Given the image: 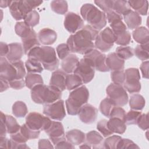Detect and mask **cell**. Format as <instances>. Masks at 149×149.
<instances>
[{
    "label": "cell",
    "instance_id": "25",
    "mask_svg": "<svg viewBox=\"0 0 149 149\" xmlns=\"http://www.w3.org/2000/svg\"><path fill=\"white\" fill-rule=\"evenodd\" d=\"M66 140L74 146H79L85 142L86 134L79 129H72L66 133Z\"/></svg>",
    "mask_w": 149,
    "mask_h": 149
},
{
    "label": "cell",
    "instance_id": "56",
    "mask_svg": "<svg viewBox=\"0 0 149 149\" xmlns=\"http://www.w3.org/2000/svg\"><path fill=\"white\" fill-rule=\"evenodd\" d=\"M107 19L108 20V22L109 23L112 22L113 21H115L116 20H119V19H123V17L122 15L117 13L113 10H110L105 13Z\"/></svg>",
    "mask_w": 149,
    "mask_h": 149
},
{
    "label": "cell",
    "instance_id": "61",
    "mask_svg": "<svg viewBox=\"0 0 149 149\" xmlns=\"http://www.w3.org/2000/svg\"><path fill=\"white\" fill-rule=\"evenodd\" d=\"M9 139L6 137H0V147L3 148H9Z\"/></svg>",
    "mask_w": 149,
    "mask_h": 149
},
{
    "label": "cell",
    "instance_id": "52",
    "mask_svg": "<svg viewBox=\"0 0 149 149\" xmlns=\"http://www.w3.org/2000/svg\"><path fill=\"white\" fill-rule=\"evenodd\" d=\"M117 148H140V147L134 143L132 140L128 139H121V140L119 141Z\"/></svg>",
    "mask_w": 149,
    "mask_h": 149
},
{
    "label": "cell",
    "instance_id": "60",
    "mask_svg": "<svg viewBox=\"0 0 149 149\" xmlns=\"http://www.w3.org/2000/svg\"><path fill=\"white\" fill-rule=\"evenodd\" d=\"M9 50V45L3 42H1L0 43V55L1 56L5 57V56L7 55L8 52Z\"/></svg>",
    "mask_w": 149,
    "mask_h": 149
},
{
    "label": "cell",
    "instance_id": "36",
    "mask_svg": "<svg viewBox=\"0 0 149 149\" xmlns=\"http://www.w3.org/2000/svg\"><path fill=\"white\" fill-rule=\"evenodd\" d=\"M50 6L52 11L59 15H64L68 10V5L66 1H52Z\"/></svg>",
    "mask_w": 149,
    "mask_h": 149
},
{
    "label": "cell",
    "instance_id": "33",
    "mask_svg": "<svg viewBox=\"0 0 149 149\" xmlns=\"http://www.w3.org/2000/svg\"><path fill=\"white\" fill-rule=\"evenodd\" d=\"M112 10L120 15H124L129 12L131 9L128 1L123 0L113 1Z\"/></svg>",
    "mask_w": 149,
    "mask_h": 149
},
{
    "label": "cell",
    "instance_id": "3",
    "mask_svg": "<svg viewBox=\"0 0 149 149\" xmlns=\"http://www.w3.org/2000/svg\"><path fill=\"white\" fill-rule=\"evenodd\" d=\"M62 91L52 86L41 84L36 86L31 90V100L36 104H48L61 99Z\"/></svg>",
    "mask_w": 149,
    "mask_h": 149
},
{
    "label": "cell",
    "instance_id": "37",
    "mask_svg": "<svg viewBox=\"0 0 149 149\" xmlns=\"http://www.w3.org/2000/svg\"><path fill=\"white\" fill-rule=\"evenodd\" d=\"M134 53L139 59L141 61L148 60L149 58L148 44L137 45L134 50Z\"/></svg>",
    "mask_w": 149,
    "mask_h": 149
},
{
    "label": "cell",
    "instance_id": "35",
    "mask_svg": "<svg viewBox=\"0 0 149 149\" xmlns=\"http://www.w3.org/2000/svg\"><path fill=\"white\" fill-rule=\"evenodd\" d=\"M28 109L26 104L21 101H16L12 106V113L17 118H23L27 113Z\"/></svg>",
    "mask_w": 149,
    "mask_h": 149
},
{
    "label": "cell",
    "instance_id": "28",
    "mask_svg": "<svg viewBox=\"0 0 149 149\" xmlns=\"http://www.w3.org/2000/svg\"><path fill=\"white\" fill-rule=\"evenodd\" d=\"M128 3L134 12L137 13L139 15H147L148 12V2L146 0H134L129 1Z\"/></svg>",
    "mask_w": 149,
    "mask_h": 149
},
{
    "label": "cell",
    "instance_id": "9",
    "mask_svg": "<svg viewBox=\"0 0 149 149\" xmlns=\"http://www.w3.org/2000/svg\"><path fill=\"white\" fill-rule=\"evenodd\" d=\"M51 122L52 120L49 117L36 112L29 113L26 118V124L34 130L45 131Z\"/></svg>",
    "mask_w": 149,
    "mask_h": 149
},
{
    "label": "cell",
    "instance_id": "63",
    "mask_svg": "<svg viewBox=\"0 0 149 149\" xmlns=\"http://www.w3.org/2000/svg\"><path fill=\"white\" fill-rule=\"evenodd\" d=\"M11 2V1H1L0 2V6L1 8H6L9 7L10 5V3Z\"/></svg>",
    "mask_w": 149,
    "mask_h": 149
},
{
    "label": "cell",
    "instance_id": "2",
    "mask_svg": "<svg viewBox=\"0 0 149 149\" xmlns=\"http://www.w3.org/2000/svg\"><path fill=\"white\" fill-rule=\"evenodd\" d=\"M27 55L28 58L35 59L40 62L45 70L54 71L56 70L59 66V60L53 47H37L32 49Z\"/></svg>",
    "mask_w": 149,
    "mask_h": 149
},
{
    "label": "cell",
    "instance_id": "27",
    "mask_svg": "<svg viewBox=\"0 0 149 149\" xmlns=\"http://www.w3.org/2000/svg\"><path fill=\"white\" fill-rule=\"evenodd\" d=\"M133 39L140 44H148L149 42V31L144 27L141 26L136 28L132 33Z\"/></svg>",
    "mask_w": 149,
    "mask_h": 149
},
{
    "label": "cell",
    "instance_id": "38",
    "mask_svg": "<svg viewBox=\"0 0 149 149\" xmlns=\"http://www.w3.org/2000/svg\"><path fill=\"white\" fill-rule=\"evenodd\" d=\"M20 132L24 137L27 140L37 139L40 134V131L31 129L26 123L23 124L21 126Z\"/></svg>",
    "mask_w": 149,
    "mask_h": 149
},
{
    "label": "cell",
    "instance_id": "62",
    "mask_svg": "<svg viewBox=\"0 0 149 149\" xmlns=\"http://www.w3.org/2000/svg\"><path fill=\"white\" fill-rule=\"evenodd\" d=\"M0 80H1V92L2 93L8 90L10 87V86H9V82L7 80L3 79L2 78H0Z\"/></svg>",
    "mask_w": 149,
    "mask_h": 149
},
{
    "label": "cell",
    "instance_id": "23",
    "mask_svg": "<svg viewBox=\"0 0 149 149\" xmlns=\"http://www.w3.org/2000/svg\"><path fill=\"white\" fill-rule=\"evenodd\" d=\"M85 141L90 144L93 148H104L103 137L97 131L92 130L88 132L86 134Z\"/></svg>",
    "mask_w": 149,
    "mask_h": 149
},
{
    "label": "cell",
    "instance_id": "48",
    "mask_svg": "<svg viewBox=\"0 0 149 149\" xmlns=\"http://www.w3.org/2000/svg\"><path fill=\"white\" fill-rule=\"evenodd\" d=\"M94 3L101 9L105 13L112 10L113 8V0H102V1H95Z\"/></svg>",
    "mask_w": 149,
    "mask_h": 149
},
{
    "label": "cell",
    "instance_id": "7",
    "mask_svg": "<svg viewBox=\"0 0 149 149\" xmlns=\"http://www.w3.org/2000/svg\"><path fill=\"white\" fill-rule=\"evenodd\" d=\"M115 37L112 30L109 27L101 31L95 38V47L102 52L109 51L113 46Z\"/></svg>",
    "mask_w": 149,
    "mask_h": 149
},
{
    "label": "cell",
    "instance_id": "44",
    "mask_svg": "<svg viewBox=\"0 0 149 149\" xmlns=\"http://www.w3.org/2000/svg\"><path fill=\"white\" fill-rule=\"evenodd\" d=\"M141 115V112L133 109L129 111L126 113L125 123L127 125H136Z\"/></svg>",
    "mask_w": 149,
    "mask_h": 149
},
{
    "label": "cell",
    "instance_id": "1",
    "mask_svg": "<svg viewBox=\"0 0 149 149\" xmlns=\"http://www.w3.org/2000/svg\"><path fill=\"white\" fill-rule=\"evenodd\" d=\"M98 31L89 24L70 35L67 40L66 44L69 47L70 52L84 55L94 49V43Z\"/></svg>",
    "mask_w": 149,
    "mask_h": 149
},
{
    "label": "cell",
    "instance_id": "34",
    "mask_svg": "<svg viewBox=\"0 0 149 149\" xmlns=\"http://www.w3.org/2000/svg\"><path fill=\"white\" fill-rule=\"evenodd\" d=\"M6 126L7 133L10 134H15L20 130L21 126L19 125L16 119L11 115H6Z\"/></svg>",
    "mask_w": 149,
    "mask_h": 149
},
{
    "label": "cell",
    "instance_id": "19",
    "mask_svg": "<svg viewBox=\"0 0 149 149\" xmlns=\"http://www.w3.org/2000/svg\"><path fill=\"white\" fill-rule=\"evenodd\" d=\"M37 37L39 42L48 46L53 44L57 39V34L55 31L49 29L44 28L40 30L38 33Z\"/></svg>",
    "mask_w": 149,
    "mask_h": 149
},
{
    "label": "cell",
    "instance_id": "5",
    "mask_svg": "<svg viewBox=\"0 0 149 149\" xmlns=\"http://www.w3.org/2000/svg\"><path fill=\"white\" fill-rule=\"evenodd\" d=\"M89 98V91L85 86H81L74 89L69 95L65 101L68 113L76 115L83 105L87 104Z\"/></svg>",
    "mask_w": 149,
    "mask_h": 149
},
{
    "label": "cell",
    "instance_id": "13",
    "mask_svg": "<svg viewBox=\"0 0 149 149\" xmlns=\"http://www.w3.org/2000/svg\"><path fill=\"white\" fill-rule=\"evenodd\" d=\"M63 24L68 32L74 34L83 27L84 21L79 15L70 12L65 15Z\"/></svg>",
    "mask_w": 149,
    "mask_h": 149
},
{
    "label": "cell",
    "instance_id": "49",
    "mask_svg": "<svg viewBox=\"0 0 149 149\" xmlns=\"http://www.w3.org/2000/svg\"><path fill=\"white\" fill-rule=\"evenodd\" d=\"M12 63L14 65V66H15V68L17 70V76L15 79H19V80L23 79L24 77H25L26 75V70H25L23 62L21 60H19V61H15V62H13ZM15 79H14V80H15Z\"/></svg>",
    "mask_w": 149,
    "mask_h": 149
},
{
    "label": "cell",
    "instance_id": "21",
    "mask_svg": "<svg viewBox=\"0 0 149 149\" xmlns=\"http://www.w3.org/2000/svg\"><path fill=\"white\" fill-rule=\"evenodd\" d=\"M9 52L6 56V59L10 62L20 60L24 52L22 44L19 42L11 43L9 44Z\"/></svg>",
    "mask_w": 149,
    "mask_h": 149
},
{
    "label": "cell",
    "instance_id": "32",
    "mask_svg": "<svg viewBox=\"0 0 149 149\" xmlns=\"http://www.w3.org/2000/svg\"><path fill=\"white\" fill-rule=\"evenodd\" d=\"M83 84L81 79L75 74H67L66 79V87L68 90H72L81 86Z\"/></svg>",
    "mask_w": 149,
    "mask_h": 149
},
{
    "label": "cell",
    "instance_id": "16",
    "mask_svg": "<svg viewBox=\"0 0 149 149\" xmlns=\"http://www.w3.org/2000/svg\"><path fill=\"white\" fill-rule=\"evenodd\" d=\"M97 115L98 109L89 104H86L83 105L78 113L80 120L83 123L88 125L95 121Z\"/></svg>",
    "mask_w": 149,
    "mask_h": 149
},
{
    "label": "cell",
    "instance_id": "20",
    "mask_svg": "<svg viewBox=\"0 0 149 149\" xmlns=\"http://www.w3.org/2000/svg\"><path fill=\"white\" fill-rule=\"evenodd\" d=\"M106 65L109 70H123L125 61L120 58L116 52H111L106 58Z\"/></svg>",
    "mask_w": 149,
    "mask_h": 149
},
{
    "label": "cell",
    "instance_id": "4",
    "mask_svg": "<svg viewBox=\"0 0 149 149\" xmlns=\"http://www.w3.org/2000/svg\"><path fill=\"white\" fill-rule=\"evenodd\" d=\"M80 14L84 20L98 31L102 30L107 24L105 13L91 3L83 5L80 8Z\"/></svg>",
    "mask_w": 149,
    "mask_h": 149
},
{
    "label": "cell",
    "instance_id": "31",
    "mask_svg": "<svg viewBox=\"0 0 149 149\" xmlns=\"http://www.w3.org/2000/svg\"><path fill=\"white\" fill-rule=\"evenodd\" d=\"M25 66L28 73H41L44 70L41 63L35 59L28 58L25 62Z\"/></svg>",
    "mask_w": 149,
    "mask_h": 149
},
{
    "label": "cell",
    "instance_id": "54",
    "mask_svg": "<svg viewBox=\"0 0 149 149\" xmlns=\"http://www.w3.org/2000/svg\"><path fill=\"white\" fill-rule=\"evenodd\" d=\"M10 87H11L13 89L15 90H20L24 87L26 86L25 84V80L22 79V80H19V79H15L13 80L10 81L9 82Z\"/></svg>",
    "mask_w": 149,
    "mask_h": 149
},
{
    "label": "cell",
    "instance_id": "51",
    "mask_svg": "<svg viewBox=\"0 0 149 149\" xmlns=\"http://www.w3.org/2000/svg\"><path fill=\"white\" fill-rule=\"evenodd\" d=\"M125 116H126L125 111L121 107L115 106L111 112L109 118H117L122 119L125 122Z\"/></svg>",
    "mask_w": 149,
    "mask_h": 149
},
{
    "label": "cell",
    "instance_id": "57",
    "mask_svg": "<svg viewBox=\"0 0 149 149\" xmlns=\"http://www.w3.org/2000/svg\"><path fill=\"white\" fill-rule=\"evenodd\" d=\"M148 68L149 62L148 61H144L141 63L140 69L141 70L143 77L144 79H148Z\"/></svg>",
    "mask_w": 149,
    "mask_h": 149
},
{
    "label": "cell",
    "instance_id": "8",
    "mask_svg": "<svg viewBox=\"0 0 149 149\" xmlns=\"http://www.w3.org/2000/svg\"><path fill=\"white\" fill-rule=\"evenodd\" d=\"M125 80L123 83L124 88L130 94L137 93L141 90L140 82V75L138 69L130 68L125 71Z\"/></svg>",
    "mask_w": 149,
    "mask_h": 149
},
{
    "label": "cell",
    "instance_id": "42",
    "mask_svg": "<svg viewBox=\"0 0 149 149\" xmlns=\"http://www.w3.org/2000/svg\"><path fill=\"white\" fill-rule=\"evenodd\" d=\"M121 139L122 137L118 135H113L107 137V138L104 140L103 142L104 148L116 149L118 147V144Z\"/></svg>",
    "mask_w": 149,
    "mask_h": 149
},
{
    "label": "cell",
    "instance_id": "41",
    "mask_svg": "<svg viewBox=\"0 0 149 149\" xmlns=\"http://www.w3.org/2000/svg\"><path fill=\"white\" fill-rule=\"evenodd\" d=\"M116 54L122 59L127 60L133 57V49L129 46H120L116 48Z\"/></svg>",
    "mask_w": 149,
    "mask_h": 149
},
{
    "label": "cell",
    "instance_id": "26",
    "mask_svg": "<svg viewBox=\"0 0 149 149\" xmlns=\"http://www.w3.org/2000/svg\"><path fill=\"white\" fill-rule=\"evenodd\" d=\"M107 125L113 133L122 134L126 130V125L125 121L117 118H110L109 120L107 121Z\"/></svg>",
    "mask_w": 149,
    "mask_h": 149
},
{
    "label": "cell",
    "instance_id": "18",
    "mask_svg": "<svg viewBox=\"0 0 149 149\" xmlns=\"http://www.w3.org/2000/svg\"><path fill=\"white\" fill-rule=\"evenodd\" d=\"M67 73L62 69H56L52 72L50 80L49 85L58 88L61 91L66 89V79Z\"/></svg>",
    "mask_w": 149,
    "mask_h": 149
},
{
    "label": "cell",
    "instance_id": "10",
    "mask_svg": "<svg viewBox=\"0 0 149 149\" xmlns=\"http://www.w3.org/2000/svg\"><path fill=\"white\" fill-rule=\"evenodd\" d=\"M73 73L81 79L83 83L86 84L93 79L95 69L88 59L83 58L79 61Z\"/></svg>",
    "mask_w": 149,
    "mask_h": 149
},
{
    "label": "cell",
    "instance_id": "55",
    "mask_svg": "<svg viewBox=\"0 0 149 149\" xmlns=\"http://www.w3.org/2000/svg\"><path fill=\"white\" fill-rule=\"evenodd\" d=\"M6 115L2 112H1V128L0 137H6L7 130L6 126Z\"/></svg>",
    "mask_w": 149,
    "mask_h": 149
},
{
    "label": "cell",
    "instance_id": "15",
    "mask_svg": "<svg viewBox=\"0 0 149 149\" xmlns=\"http://www.w3.org/2000/svg\"><path fill=\"white\" fill-rule=\"evenodd\" d=\"M17 76V70L14 65L9 62L6 58H0V78L8 82L15 79Z\"/></svg>",
    "mask_w": 149,
    "mask_h": 149
},
{
    "label": "cell",
    "instance_id": "24",
    "mask_svg": "<svg viewBox=\"0 0 149 149\" xmlns=\"http://www.w3.org/2000/svg\"><path fill=\"white\" fill-rule=\"evenodd\" d=\"M79 62V59L75 54H69L61 62L62 70L67 74H71L74 72Z\"/></svg>",
    "mask_w": 149,
    "mask_h": 149
},
{
    "label": "cell",
    "instance_id": "59",
    "mask_svg": "<svg viewBox=\"0 0 149 149\" xmlns=\"http://www.w3.org/2000/svg\"><path fill=\"white\" fill-rule=\"evenodd\" d=\"M55 148H74V146L69 142L68 140H64L60 141L55 146Z\"/></svg>",
    "mask_w": 149,
    "mask_h": 149
},
{
    "label": "cell",
    "instance_id": "64",
    "mask_svg": "<svg viewBox=\"0 0 149 149\" xmlns=\"http://www.w3.org/2000/svg\"><path fill=\"white\" fill-rule=\"evenodd\" d=\"M79 148H92L91 147V146L90 145V144H88L87 143H82L81 144H80V146H79Z\"/></svg>",
    "mask_w": 149,
    "mask_h": 149
},
{
    "label": "cell",
    "instance_id": "30",
    "mask_svg": "<svg viewBox=\"0 0 149 149\" xmlns=\"http://www.w3.org/2000/svg\"><path fill=\"white\" fill-rule=\"evenodd\" d=\"M44 84L42 77L40 74L33 73H28L25 76L26 86L31 90L37 85Z\"/></svg>",
    "mask_w": 149,
    "mask_h": 149
},
{
    "label": "cell",
    "instance_id": "22",
    "mask_svg": "<svg viewBox=\"0 0 149 149\" xmlns=\"http://www.w3.org/2000/svg\"><path fill=\"white\" fill-rule=\"evenodd\" d=\"M126 27L130 30L136 29L141 24V17L136 12L130 10L123 16Z\"/></svg>",
    "mask_w": 149,
    "mask_h": 149
},
{
    "label": "cell",
    "instance_id": "17",
    "mask_svg": "<svg viewBox=\"0 0 149 149\" xmlns=\"http://www.w3.org/2000/svg\"><path fill=\"white\" fill-rule=\"evenodd\" d=\"M21 38L24 53L26 55H27L34 48L40 46V42L38 41L36 32L33 29L26 36Z\"/></svg>",
    "mask_w": 149,
    "mask_h": 149
},
{
    "label": "cell",
    "instance_id": "12",
    "mask_svg": "<svg viewBox=\"0 0 149 149\" xmlns=\"http://www.w3.org/2000/svg\"><path fill=\"white\" fill-rule=\"evenodd\" d=\"M83 58H86L90 61L95 70L101 72L109 71L106 65L107 56L99 50L93 49L84 54Z\"/></svg>",
    "mask_w": 149,
    "mask_h": 149
},
{
    "label": "cell",
    "instance_id": "11",
    "mask_svg": "<svg viewBox=\"0 0 149 149\" xmlns=\"http://www.w3.org/2000/svg\"><path fill=\"white\" fill-rule=\"evenodd\" d=\"M43 113L52 119L61 121L66 116L64 101L60 99L53 103L45 104Z\"/></svg>",
    "mask_w": 149,
    "mask_h": 149
},
{
    "label": "cell",
    "instance_id": "14",
    "mask_svg": "<svg viewBox=\"0 0 149 149\" xmlns=\"http://www.w3.org/2000/svg\"><path fill=\"white\" fill-rule=\"evenodd\" d=\"M55 146L61 141L66 140L63 125L60 122L52 121L49 127L45 131Z\"/></svg>",
    "mask_w": 149,
    "mask_h": 149
},
{
    "label": "cell",
    "instance_id": "45",
    "mask_svg": "<svg viewBox=\"0 0 149 149\" xmlns=\"http://www.w3.org/2000/svg\"><path fill=\"white\" fill-rule=\"evenodd\" d=\"M111 78L113 84L123 85L125 80V72L123 70H114L111 73Z\"/></svg>",
    "mask_w": 149,
    "mask_h": 149
},
{
    "label": "cell",
    "instance_id": "29",
    "mask_svg": "<svg viewBox=\"0 0 149 149\" xmlns=\"http://www.w3.org/2000/svg\"><path fill=\"white\" fill-rule=\"evenodd\" d=\"M146 104V101L144 97L139 94H132L129 100V106L133 110L141 111Z\"/></svg>",
    "mask_w": 149,
    "mask_h": 149
},
{
    "label": "cell",
    "instance_id": "47",
    "mask_svg": "<svg viewBox=\"0 0 149 149\" xmlns=\"http://www.w3.org/2000/svg\"><path fill=\"white\" fill-rule=\"evenodd\" d=\"M9 8L11 15L16 20L23 19V17L22 16L18 7V1H11Z\"/></svg>",
    "mask_w": 149,
    "mask_h": 149
},
{
    "label": "cell",
    "instance_id": "50",
    "mask_svg": "<svg viewBox=\"0 0 149 149\" xmlns=\"http://www.w3.org/2000/svg\"><path fill=\"white\" fill-rule=\"evenodd\" d=\"M56 52L59 58L61 60L64 59L69 54H70V51L69 47L66 44L62 43L59 44L56 47Z\"/></svg>",
    "mask_w": 149,
    "mask_h": 149
},
{
    "label": "cell",
    "instance_id": "6",
    "mask_svg": "<svg viewBox=\"0 0 149 149\" xmlns=\"http://www.w3.org/2000/svg\"><path fill=\"white\" fill-rule=\"evenodd\" d=\"M108 98L115 106L123 107L128 102V95L122 85L110 84L106 89Z\"/></svg>",
    "mask_w": 149,
    "mask_h": 149
},
{
    "label": "cell",
    "instance_id": "58",
    "mask_svg": "<svg viewBox=\"0 0 149 149\" xmlns=\"http://www.w3.org/2000/svg\"><path fill=\"white\" fill-rule=\"evenodd\" d=\"M38 148H53L54 147L52 145L50 141L48 139H40L38 143Z\"/></svg>",
    "mask_w": 149,
    "mask_h": 149
},
{
    "label": "cell",
    "instance_id": "46",
    "mask_svg": "<svg viewBox=\"0 0 149 149\" xmlns=\"http://www.w3.org/2000/svg\"><path fill=\"white\" fill-rule=\"evenodd\" d=\"M107 121V120L103 119L100 120L97 124V130L105 137H107L113 134L108 126Z\"/></svg>",
    "mask_w": 149,
    "mask_h": 149
},
{
    "label": "cell",
    "instance_id": "43",
    "mask_svg": "<svg viewBox=\"0 0 149 149\" xmlns=\"http://www.w3.org/2000/svg\"><path fill=\"white\" fill-rule=\"evenodd\" d=\"M31 30L24 22H17L15 26V31L16 34L21 38L26 36Z\"/></svg>",
    "mask_w": 149,
    "mask_h": 149
},
{
    "label": "cell",
    "instance_id": "53",
    "mask_svg": "<svg viewBox=\"0 0 149 149\" xmlns=\"http://www.w3.org/2000/svg\"><path fill=\"white\" fill-rule=\"evenodd\" d=\"M137 125L139 127H140L143 130H146L148 129V114L143 113L140 115L139 117L138 121L137 122Z\"/></svg>",
    "mask_w": 149,
    "mask_h": 149
},
{
    "label": "cell",
    "instance_id": "40",
    "mask_svg": "<svg viewBox=\"0 0 149 149\" xmlns=\"http://www.w3.org/2000/svg\"><path fill=\"white\" fill-rule=\"evenodd\" d=\"M24 22L31 28L36 26L39 23L40 15L39 13L36 10H33L28 13L24 18Z\"/></svg>",
    "mask_w": 149,
    "mask_h": 149
},
{
    "label": "cell",
    "instance_id": "39",
    "mask_svg": "<svg viewBox=\"0 0 149 149\" xmlns=\"http://www.w3.org/2000/svg\"><path fill=\"white\" fill-rule=\"evenodd\" d=\"M115 105L108 98L102 100L100 104L99 109L101 113L105 116L109 118L111 112Z\"/></svg>",
    "mask_w": 149,
    "mask_h": 149
}]
</instances>
